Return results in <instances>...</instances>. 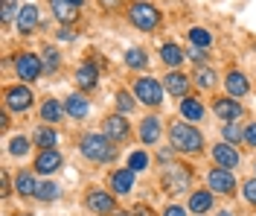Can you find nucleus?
<instances>
[{
	"label": "nucleus",
	"instance_id": "29",
	"mask_svg": "<svg viewBox=\"0 0 256 216\" xmlns=\"http://www.w3.org/2000/svg\"><path fill=\"white\" fill-rule=\"evenodd\" d=\"M41 201H56L58 196H62V187L58 184H52V181H47V184H38V193H35Z\"/></svg>",
	"mask_w": 256,
	"mask_h": 216
},
{
	"label": "nucleus",
	"instance_id": "8",
	"mask_svg": "<svg viewBox=\"0 0 256 216\" xmlns=\"http://www.w3.org/2000/svg\"><path fill=\"white\" fill-rule=\"evenodd\" d=\"M207 184H210V193H218V196H230L233 190H236V178H233V172L230 169H212L207 175Z\"/></svg>",
	"mask_w": 256,
	"mask_h": 216
},
{
	"label": "nucleus",
	"instance_id": "14",
	"mask_svg": "<svg viewBox=\"0 0 256 216\" xmlns=\"http://www.w3.org/2000/svg\"><path fill=\"white\" fill-rule=\"evenodd\" d=\"M64 111L70 117H76V120H84L90 114V100H84V94H70L64 100Z\"/></svg>",
	"mask_w": 256,
	"mask_h": 216
},
{
	"label": "nucleus",
	"instance_id": "32",
	"mask_svg": "<svg viewBox=\"0 0 256 216\" xmlns=\"http://www.w3.org/2000/svg\"><path fill=\"white\" fill-rule=\"evenodd\" d=\"M26 152H30V140H26V137H20V134H18V137H12V140H9V155L24 158Z\"/></svg>",
	"mask_w": 256,
	"mask_h": 216
},
{
	"label": "nucleus",
	"instance_id": "13",
	"mask_svg": "<svg viewBox=\"0 0 256 216\" xmlns=\"http://www.w3.org/2000/svg\"><path fill=\"white\" fill-rule=\"evenodd\" d=\"M224 88H227V97H244L248 91H250V82H248V76L239 73V70H230L227 73V79H224Z\"/></svg>",
	"mask_w": 256,
	"mask_h": 216
},
{
	"label": "nucleus",
	"instance_id": "43",
	"mask_svg": "<svg viewBox=\"0 0 256 216\" xmlns=\"http://www.w3.org/2000/svg\"><path fill=\"white\" fill-rule=\"evenodd\" d=\"M58 38H62V41H73V38H76V33H73V30H67V27H64L62 33H58Z\"/></svg>",
	"mask_w": 256,
	"mask_h": 216
},
{
	"label": "nucleus",
	"instance_id": "31",
	"mask_svg": "<svg viewBox=\"0 0 256 216\" xmlns=\"http://www.w3.org/2000/svg\"><path fill=\"white\" fill-rule=\"evenodd\" d=\"M58 62H62L58 50H56V47H47V50H44V59H41L44 73H56V70H58Z\"/></svg>",
	"mask_w": 256,
	"mask_h": 216
},
{
	"label": "nucleus",
	"instance_id": "38",
	"mask_svg": "<svg viewBox=\"0 0 256 216\" xmlns=\"http://www.w3.org/2000/svg\"><path fill=\"white\" fill-rule=\"evenodd\" d=\"M242 193H244V199L256 204V178H248V181L242 184Z\"/></svg>",
	"mask_w": 256,
	"mask_h": 216
},
{
	"label": "nucleus",
	"instance_id": "28",
	"mask_svg": "<svg viewBox=\"0 0 256 216\" xmlns=\"http://www.w3.org/2000/svg\"><path fill=\"white\" fill-rule=\"evenodd\" d=\"M126 65L134 67V70H137V67L143 70V67L148 65V56H146V50H140V47H131V50L126 53Z\"/></svg>",
	"mask_w": 256,
	"mask_h": 216
},
{
	"label": "nucleus",
	"instance_id": "47",
	"mask_svg": "<svg viewBox=\"0 0 256 216\" xmlns=\"http://www.w3.org/2000/svg\"><path fill=\"white\" fill-rule=\"evenodd\" d=\"M20 216H32V213H20Z\"/></svg>",
	"mask_w": 256,
	"mask_h": 216
},
{
	"label": "nucleus",
	"instance_id": "35",
	"mask_svg": "<svg viewBox=\"0 0 256 216\" xmlns=\"http://www.w3.org/2000/svg\"><path fill=\"white\" fill-rule=\"evenodd\" d=\"M146 164H148V155H146V152H131V158H128V169L140 172V169H146Z\"/></svg>",
	"mask_w": 256,
	"mask_h": 216
},
{
	"label": "nucleus",
	"instance_id": "22",
	"mask_svg": "<svg viewBox=\"0 0 256 216\" xmlns=\"http://www.w3.org/2000/svg\"><path fill=\"white\" fill-rule=\"evenodd\" d=\"M212 196L216 193H207V190H195L190 196V210L192 213H198V216H204L212 207Z\"/></svg>",
	"mask_w": 256,
	"mask_h": 216
},
{
	"label": "nucleus",
	"instance_id": "16",
	"mask_svg": "<svg viewBox=\"0 0 256 216\" xmlns=\"http://www.w3.org/2000/svg\"><path fill=\"white\" fill-rule=\"evenodd\" d=\"M111 187L116 196H126V193H131V187H134V169H114L111 172Z\"/></svg>",
	"mask_w": 256,
	"mask_h": 216
},
{
	"label": "nucleus",
	"instance_id": "30",
	"mask_svg": "<svg viewBox=\"0 0 256 216\" xmlns=\"http://www.w3.org/2000/svg\"><path fill=\"white\" fill-rule=\"evenodd\" d=\"M190 41L195 44V47L207 50L210 44H212V35H210L207 30H201V27H192V30H190Z\"/></svg>",
	"mask_w": 256,
	"mask_h": 216
},
{
	"label": "nucleus",
	"instance_id": "27",
	"mask_svg": "<svg viewBox=\"0 0 256 216\" xmlns=\"http://www.w3.org/2000/svg\"><path fill=\"white\" fill-rule=\"evenodd\" d=\"M56 143H58V137H56V132H52L50 126H41V129L35 132V146H41V149H56Z\"/></svg>",
	"mask_w": 256,
	"mask_h": 216
},
{
	"label": "nucleus",
	"instance_id": "20",
	"mask_svg": "<svg viewBox=\"0 0 256 216\" xmlns=\"http://www.w3.org/2000/svg\"><path fill=\"white\" fill-rule=\"evenodd\" d=\"M52 15L67 27V24H73L79 18V6H73L70 0H52Z\"/></svg>",
	"mask_w": 256,
	"mask_h": 216
},
{
	"label": "nucleus",
	"instance_id": "1",
	"mask_svg": "<svg viewBox=\"0 0 256 216\" xmlns=\"http://www.w3.org/2000/svg\"><path fill=\"white\" fill-rule=\"evenodd\" d=\"M82 155L96 164H108L116 158V146L108 134H84L82 137Z\"/></svg>",
	"mask_w": 256,
	"mask_h": 216
},
{
	"label": "nucleus",
	"instance_id": "2",
	"mask_svg": "<svg viewBox=\"0 0 256 216\" xmlns=\"http://www.w3.org/2000/svg\"><path fill=\"white\" fill-rule=\"evenodd\" d=\"M169 143L175 152H201L204 146V137L201 132L190 126V123H172L169 126Z\"/></svg>",
	"mask_w": 256,
	"mask_h": 216
},
{
	"label": "nucleus",
	"instance_id": "26",
	"mask_svg": "<svg viewBox=\"0 0 256 216\" xmlns=\"http://www.w3.org/2000/svg\"><path fill=\"white\" fill-rule=\"evenodd\" d=\"M184 56H186V53L180 50L178 44H172V41L160 47V59H163V62H166V65H169V67H178V65H180V62H184Z\"/></svg>",
	"mask_w": 256,
	"mask_h": 216
},
{
	"label": "nucleus",
	"instance_id": "39",
	"mask_svg": "<svg viewBox=\"0 0 256 216\" xmlns=\"http://www.w3.org/2000/svg\"><path fill=\"white\" fill-rule=\"evenodd\" d=\"M244 143H248V146H256V123H250V126L244 129Z\"/></svg>",
	"mask_w": 256,
	"mask_h": 216
},
{
	"label": "nucleus",
	"instance_id": "37",
	"mask_svg": "<svg viewBox=\"0 0 256 216\" xmlns=\"http://www.w3.org/2000/svg\"><path fill=\"white\" fill-rule=\"evenodd\" d=\"M15 9H18V0H3V6H0V18H3V24H9V21L15 18Z\"/></svg>",
	"mask_w": 256,
	"mask_h": 216
},
{
	"label": "nucleus",
	"instance_id": "25",
	"mask_svg": "<svg viewBox=\"0 0 256 216\" xmlns=\"http://www.w3.org/2000/svg\"><path fill=\"white\" fill-rule=\"evenodd\" d=\"M15 190L20 196H35L38 193V181L32 178V172H18L15 175Z\"/></svg>",
	"mask_w": 256,
	"mask_h": 216
},
{
	"label": "nucleus",
	"instance_id": "12",
	"mask_svg": "<svg viewBox=\"0 0 256 216\" xmlns=\"http://www.w3.org/2000/svg\"><path fill=\"white\" fill-rule=\"evenodd\" d=\"M212 158H216V164L224 166V169H236V166H239V152L233 149L230 143H216V146H212Z\"/></svg>",
	"mask_w": 256,
	"mask_h": 216
},
{
	"label": "nucleus",
	"instance_id": "42",
	"mask_svg": "<svg viewBox=\"0 0 256 216\" xmlns=\"http://www.w3.org/2000/svg\"><path fill=\"white\" fill-rule=\"evenodd\" d=\"M163 216H186V213H184V207H180V204H169V207L163 210Z\"/></svg>",
	"mask_w": 256,
	"mask_h": 216
},
{
	"label": "nucleus",
	"instance_id": "15",
	"mask_svg": "<svg viewBox=\"0 0 256 216\" xmlns=\"http://www.w3.org/2000/svg\"><path fill=\"white\" fill-rule=\"evenodd\" d=\"M102 129H105V134L111 137L114 143H116V140H122V137H128V123H126V117H122V114H111V117H105Z\"/></svg>",
	"mask_w": 256,
	"mask_h": 216
},
{
	"label": "nucleus",
	"instance_id": "46",
	"mask_svg": "<svg viewBox=\"0 0 256 216\" xmlns=\"http://www.w3.org/2000/svg\"><path fill=\"white\" fill-rule=\"evenodd\" d=\"M111 216H126V213H122V210H116V213H111Z\"/></svg>",
	"mask_w": 256,
	"mask_h": 216
},
{
	"label": "nucleus",
	"instance_id": "9",
	"mask_svg": "<svg viewBox=\"0 0 256 216\" xmlns=\"http://www.w3.org/2000/svg\"><path fill=\"white\" fill-rule=\"evenodd\" d=\"M84 204H88L94 213H99V216H111V213H116L114 196H111V193H105V190H90V193H88V199H84Z\"/></svg>",
	"mask_w": 256,
	"mask_h": 216
},
{
	"label": "nucleus",
	"instance_id": "17",
	"mask_svg": "<svg viewBox=\"0 0 256 216\" xmlns=\"http://www.w3.org/2000/svg\"><path fill=\"white\" fill-rule=\"evenodd\" d=\"M216 114L227 123H233L236 117H242V105L236 102V97H222V100H216Z\"/></svg>",
	"mask_w": 256,
	"mask_h": 216
},
{
	"label": "nucleus",
	"instance_id": "7",
	"mask_svg": "<svg viewBox=\"0 0 256 216\" xmlns=\"http://www.w3.org/2000/svg\"><path fill=\"white\" fill-rule=\"evenodd\" d=\"M3 102H6V111H30L32 91L26 85H9L3 91Z\"/></svg>",
	"mask_w": 256,
	"mask_h": 216
},
{
	"label": "nucleus",
	"instance_id": "4",
	"mask_svg": "<svg viewBox=\"0 0 256 216\" xmlns=\"http://www.w3.org/2000/svg\"><path fill=\"white\" fill-rule=\"evenodd\" d=\"M192 181V172L190 166H180V164H169L163 169V175H160V184H163V190L169 193V196H178V193H184Z\"/></svg>",
	"mask_w": 256,
	"mask_h": 216
},
{
	"label": "nucleus",
	"instance_id": "24",
	"mask_svg": "<svg viewBox=\"0 0 256 216\" xmlns=\"http://www.w3.org/2000/svg\"><path fill=\"white\" fill-rule=\"evenodd\" d=\"M64 114H67V111H64V102L44 100V105H41V120H44V123H58Z\"/></svg>",
	"mask_w": 256,
	"mask_h": 216
},
{
	"label": "nucleus",
	"instance_id": "3",
	"mask_svg": "<svg viewBox=\"0 0 256 216\" xmlns=\"http://www.w3.org/2000/svg\"><path fill=\"white\" fill-rule=\"evenodd\" d=\"M128 18H131V24H134L140 33H154V30L160 27V12H158V6H152V3H146V0L131 3Z\"/></svg>",
	"mask_w": 256,
	"mask_h": 216
},
{
	"label": "nucleus",
	"instance_id": "18",
	"mask_svg": "<svg viewBox=\"0 0 256 216\" xmlns=\"http://www.w3.org/2000/svg\"><path fill=\"white\" fill-rule=\"evenodd\" d=\"M163 88H166L169 94H175V97H180V100H184V97H186V88H190V79H186L180 70H169V73H166V85H163Z\"/></svg>",
	"mask_w": 256,
	"mask_h": 216
},
{
	"label": "nucleus",
	"instance_id": "44",
	"mask_svg": "<svg viewBox=\"0 0 256 216\" xmlns=\"http://www.w3.org/2000/svg\"><path fill=\"white\" fill-rule=\"evenodd\" d=\"M102 6H108V9H111V6H116V0H102Z\"/></svg>",
	"mask_w": 256,
	"mask_h": 216
},
{
	"label": "nucleus",
	"instance_id": "23",
	"mask_svg": "<svg viewBox=\"0 0 256 216\" xmlns=\"http://www.w3.org/2000/svg\"><path fill=\"white\" fill-rule=\"evenodd\" d=\"M140 140L148 143V146L160 140V120L158 117H146L143 123H140Z\"/></svg>",
	"mask_w": 256,
	"mask_h": 216
},
{
	"label": "nucleus",
	"instance_id": "36",
	"mask_svg": "<svg viewBox=\"0 0 256 216\" xmlns=\"http://www.w3.org/2000/svg\"><path fill=\"white\" fill-rule=\"evenodd\" d=\"M116 108H120L122 114H128V111L134 108V100H131V94H128V91H120V94H116Z\"/></svg>",
	"mask_w": 256,
	"mask_h": 216
},
{
	"label": "nucleus",
	"instance_id": "45",
	"mask_svg": "<svg viewBox=\"0 0 256 216\" xmlns=\"http://www.w3.org/2000/svg\"><path fill=\"white\" fill-rule=\"evenodd\" d=\"M218 216H233V213H230V210H222V213H218Z\"/></svg>",
	"mask_w": 256,
	"mask_h": 216
},
{
	"label": "nucleus",
	"instance_id": "19",
	"mask_svg": "<svg viewBox=\"0 0 256 216\" xmlns=\"http://www.w3.org/2000/svg\"><path fill=\"white\" fill-rule=\"evenodd\" d=\"M96 82H99V70H96V65L84 62V65L76 70V85H79L82 91H90V88H96Z\"/></svg>",
	"mask_w": 256,
	"mask_h": 216
},
{
	"label": "nucleus",
	"instance_id": "21",
	"mask_svg": "<svg viewBox=\"0 0 256 216\" xmlns=\"http://www.w3.org/2000/svg\"><path fill=\"white\" fill-rule=\"evenodd\" d=\"M180 114H184V120H190V123H198V120H204V105H201V100H195V97H184L180 100Z\"/></svg>",
	"mask_w": 256,
	"mask_h": 216
},
{
	"label": "nucleus",
	"instance_id": "5",
	"mask_svg": "<svg viewBox=\"0 0 256 216\" xmlns=\"http://www.w3.org/2000/svg\"><path fill=\"white\" fill-rule=\"evenodd\" d=\"M163 85L158 82V79H152V76H140L137 82H134V97H137V102H143V105H160L163 102Z\"/></svg>",
	"mask_w": 256,
	"mask_h": 216
},
{
	"label": "nucleus",
	"instance_id": "11",
	"mask_svg": "<svg viewBox=\"0 0 256 216\" xmlns=\"http://www.w3.org/2000/svg\"><path fill=\"white\" fill-rule=\"evenodd\" d=\"M15 27H18V33H24V35H30L38 30V6L35 3H26V6L18 9Z\"/></svg>",
	"mask_w": 256,
	"mask_h": 216
},
{
	"label": "nucleus",
	"instance_id": "34",
	"mask_svg": "<svg viewBox=\"0 0 256 216\" xmlns=\"http://www.w3.org/2000/svg\"><path fill=\"white\" fill-rule=\"evenodd\" d=\"M195 82L201 85V88H212V85H216V73H212L210 67H198V73H195Z\"/></svg>",
	"mask_w": 256,
	"mask_h": 216
},
{
	"label": "nucleus",
	"instance_id": "10",
	"mask_svg": "<svg viewBox=\"0 0 256 216\" xmlns=\"http://www.w3.org/2000/svg\"><path fill=\"white\" fill-rule=\"evenodd\" d=\"M64 164L62 152L58 149H41L38 152V158H35V169L41 172V175H52V172H58Z\"/></svg>",
	"mask_w": 256,
	"mask_h": 216
},
{
	"label": "nucleus",
	"instance_id": "6",
	"mask_svg": "<svg viewBox=\"0 0 256 216\" xmlns=\"http://www.w3.org/2000/svg\"><path fill=\"white\" fill-rule=\"evenodd\" d=\"M15 70H18V76H20L24 82H35V79H41L44 65H41V59H38L35 53H18Z\"/></svg>",
	"mask_w": 256,
	"mask_h": 216
},
{
	"label": "nucleus",
	"instance_id": "33",
	"mask_svg": "<svg viewBox=\"0 0 256 216\" xmlns=\"http://www.w3.org/2000/svg\"><path fill=\"white\" fill-rule=\"evenodd\" d=\"M222 134H224V140H230V146H233V143H239V140H244V132H242L236 123H224Z\"/></svg>",
	"mask_w": 256,
	"mask_h": 216
},
{
	"label": "nucleus",
	"instance_id": "41",
	"mask_svg": "<svg viewBox=\"0 0 256 216\" xmlns=\"http://www.w3.org/2000/svg\"><path fill=\"white\" fill-rule=\"evenodd\" d=\"M131 216H154V210L146 204H137V207H131Z\"/></svg>",
	"mask_w": 256,
	"mask_h": 216
},
{
	"label": "nucleus",
	"instance_id": "40",
	"mask_svg": "<svg viewBox=\"0 0 256 216\" xmlns=\"http://www.w3.org/2000/svg\"><path fill=\"white\" fill-rule=\"evenodd\" d=\"M190 59H192V62H198V65H201V62L207 59V50H201V47H192V50H190Z\"/></svg>",
	"mask_w": 256,
	"mask_h": 216
}]
</instances>
